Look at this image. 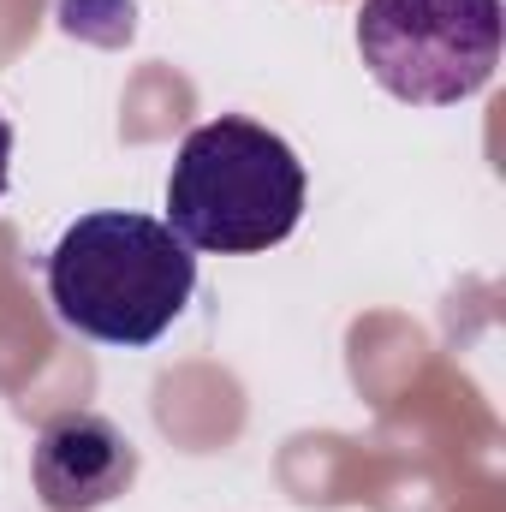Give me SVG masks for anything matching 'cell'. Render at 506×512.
I'll list each match as a JSON object with an SVG mask.
<instances>
[{
    "label": "cell",
    "mask_w": 506,
    "mask_h": 512,
    "mask_svg": "<svg viewBox=\"0 0 506 512\" xmlns=\"http://www.w3.org/2000/svg\"><path fill=\"white\" fill-rule=\"evenodd\" d=\"M304 161L280 131L221 114L185 131L167 173V227L185 251L256 256L286 245L304 221Z\"/></svg>",
    "instance_id": "7a4b0ae2"
},
{
    "label": "cell",
    "mask_w": 506,
    "mask_h": 512,
    "mask_svg": "<svg viewBox=\"0 0 506 512\" xmlns=\"http://www.w3.org/2000/svg\"><path fill=\"white\" fill-rule=\"evenodd\" d=\"M6 167H12V126L0 114V197H6Z\"/></svg>",
    "instance_id": "5b68a950"
},
{
    "label": "cell",
    "mask_w": 506,
    "mask_h": 512,
    "mask_svg": "<svg viewBox=\"0 0 506 512\" xmlns=\"http://www.w3.org/2000/svg\"><path fill=\"white\" fill-rule=\"evenodd\" d=\"M30 483L48 512L114 507L137 483V447L102 411H54L30 447Z\"/></svg>",
    "instance_id": "277c9868"
},
{
    "label": "cell",
    "mask_w": 506,
    "mask_h": 512,
    "mask_svg": "<svg viewBox=\"0 0 506 512\" xmlns=\"http://www.w3.org/2000/svg\"><path fill=\"white\" fill-rule=\"evenodd\" d=\"M54 316L96 346H155L197 292V256L173 239L167 221L96 209L78 215L42 262Z\"/></svg>",
    "instance_id": "6da1fadb"
},
{
    "label": "cell",
    "mask_w": 506,
    "mask_h": 512,
    "mask_svg": "<svg viewBox=\"0 0 506 512\" xmlns=\"http://www.w3.org/2000/svg\"><path fill=\"white\" fill-rule=\"evenodd\" d=\"M501 0H364L358 60L393 102L453 108L489 90L501 66Z\"/></svg>",
    "instance_id": "3957f363"
}]
</instances>
